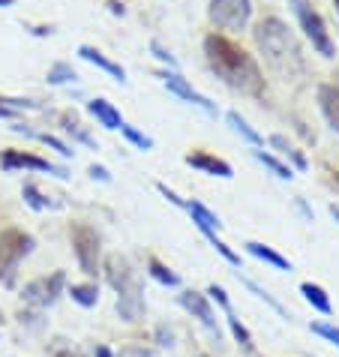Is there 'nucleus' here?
<instances>
[{
	"instance_id": "6ab92c4d",
	"label": "nucleus",
	"mask_w": 339,
	"mask_h": 357,
	"mask_svg": "<svg viewBox=\"0 0 339 357\" xmlns=\"http://www.w3.org/2000/svg\"><path fill=\"white\" fill-rule=\"evenodd\" d=\"M225 324H228V331H232V336H234V342L241 345V349L246 351V354H255V342H253V333H249V327L237 319L234 315V310H225Z\"/></svg>"
},
{
	"instance_id": "b1692460",
	"label": "nucleus",
	"mask_w": 339,
	"mask_h": 357,
	"mask_svg": "<svg viewBox=\"0 0 339 357\" xmlns=\"http://www.w3.org/2000/svg\"><path fill=\"white\" fill-rule=\"evenodd\" d=\"M253 156H255V160L262 162V165H264V168H267V172H271V174H276L279 181H292V177H294L292 165H288V162H282V160H276L273 153H267V151H255Z\"/></svg>"
},
{
	"instance_id": "a18cd8bd",
	"label": "nucleus",
	"mask_w": 339,
	"mask_h": 357,
	"mask_svg": "<svg viewBox=\"0 0 339 357\" xmlns=\"http://www.w3.org/2000/svg\"><path fill=\"white\" fill-rule=\"evenodd\" d=\"M333 9H336V18H339V0H333Z\"/></svg>"
},
{
	"instance_id": "5701e85b",
	"label": "nucleus",
	"mask_w": 339,
	"mask_h": 357,
	"mask_svg": "<svg viewBox=\"0 0 339 357\" xmlns=\"http://www.w3.org/2000/svg\"><path fill=\"white\" fill-rule=\"evenodd\" d=\"M198 228V231H202L204 237H207V243H211L213 246V250L219 252V255H223V259L228 261V264H232V267H241V255H237L234 250H232V246H228L225 241H219V234L213 231V228H207V225H195Z\"/></svg>"
},
{
	"instance_id": "393cba45",
	"label": "nucleus",
	"mask_w": 339,
	"mask_h": 357,
	"mask_svg": "<svg viewBox=\"0 0 339 357\" xmlns=\"http://www.w3.org/2000/svg\"><path fill=\"white\" fill-rule=\"evenodd\" d=\"M22 198H24V204H27V207H33V211H48V207H54V202L39 192V186H36V183H24Z\"/></svg>"
},
{
	"instance_id": "c756f323",
	"label": "nucleus",
	"mask_w": 339,
	"mask_h": 357,
	"mask_svg": "<svg viewBox=\"0 0 339 357\" xmlns=\"http://www.w3.org/2000/svg\"><path fill=\"white\" fill-rule=\"evenodd\" d=\"M31 135H33V138H39V142H43V144H48V147H52V151H57L61 156H66V160H69V156H73V147L63 144L57 135H48V132H31Z\"/></svg>"
},
{
	"instance_id": "e433bc0d",
	"label": "nucleus",
	"mask_w": 339,
	"mask_h": 357,
	"mask_svg": "<svg viewBox=\"0 0 339 357\" xmlns=\"http://www.w3.org/2000/svg\"><path fill=\"white\" fill-rule=\"evenodd\" d=\"M87 174H91L93 177V181H103V183H112V174H108V168L105 165H91V168H87Z\"/></svg>"
},
{
	"instance_id": "4be33fe9",
	"label": "nucleus",
	"mask_w": 339,
	"mask_h": 357,
	"mask_svg": "<svg viewBox=\"0 0 339 357\" xmlns=\"http://www.w3.org/2000/svg\"><path fill=\"white\" fill-rule=\"evenodd\" d=\"M225 117H228V123H232V130H234L237 135H241V138H243V142H249V144H253V147H262V144H264V138H262V132H255V130H253V126H249V121H246V117H243L241 112H228Z\"/></svg>"
},
{
	"instance_id": "f257e3e1",
	"label": "nucleus",
	"mask_w": 339,
	"mask_h": 357,
	"mask_svg": "<svg viewBox=\"0 0 339 357\" xmlns=\"http://www.w3.org/2000/svg\"><path fill=\"white\" fill-rule=\"evenodd\" d=\"M204 61L211 73L232 91H241L246 96H262L264 93V73L253 54L241 48L234 39L223 33H207L204 36Z\"/></svg>"
},
{
	"instance_id": "0eeeda50",
	"label": "nucleus",
	"mask_w": 339,
	"mask_h": 357,
	"mask_svg": "<svg viewBox=\"0 0 339 357\" xmlns=\"http://www.w3.org/2000/svg\"><path fill=\"white\" fill-rule=\"evenodd\" d=\"M207 18L223 31L237 33L253 18V0H211L207 3Z\"/></svg>"
},
{
	"instance_id": "a211bd4d",
	"label": "nucleus",
	"mask_w": 339,
	"mask_h": 357,
	"mask_svg": "<svg viewBox=\"0 0 339 357\" xmlns=\"http://www.w3.org/2000/svg\"><path fill=\"white\" fill-rule=\"evenodd\" d=\"M66 294L73 297V303L78 306H84V310H93V306L99 303V285L93 280H87V282H73V285H66Z\"/></svg>"
},
{
	"instance_id": "79ce46f5",
	"label": "nucleus",
	"mask_w": 339,
	"mask_h": 357,
	"mask_svg": "<svg viewBox=\"0 0 339 357\" xmlns=\"http://www.w3.org/2000/svg\"><path fill=\"white\" fill-rule=\"evenodd\" d=\"M33 33L36 36H48V33H52V27H33Z\"/></svg>"
},
{
	"instance_id": "72a5a7b5",
	"label": "nucleus",
	"mask_w": 339,
	"mask_h": 357,
	"mask_svg": "<svg viewBox=\"0 0 339 357\" xmlns=\"http://www.w3.org/2000/svg\"><path fill=\"white\" fill-rule=\"evenodd\" d=\"M151 52L159 57V61H163V63H168V69H177V61H174V54L172 52H168V48L163 45V43H159V39H153V43H151Z\"/></svg>"
},
{
	"instance_id": "6e6552de",
	"label": "nucleus",
	"mask_w": 339,
	"mask_h": 357,
	"mask_svg": "<svg viewBox=\"0 0 339 357\" xmlns=\"http://www.w3.org/2000/svg\"><path fill=\"white\" fill-rule=\"evenodd\" d=\"M66 291V273L63 271H54L52 276H39V280H31L22 289V297L27 306L33 310H48V306L57 303V297Z\"/></svg>"
},
{
	"instance_id": "aec40b11",
	"label": "nucleus",
	"mask_w": 339,
	"mask_h": 357,
	"mask_svg": "<svg viewBox=\"0 0 339 357\" xmlns=\"http://www.w3.org/2000/svg\"><path fill=\"white\" fill-rule=\"evenodd\" d=\"M183 211L193 216L195 225H207V228H213V231H219V228H223V220H219V216L211 211V207H204L202 202H195V198H189Z\"/></svg>"
},
{
	"instance_id": "a878e982",
	"label": "nucleus",
	"mask_w": 339,
	"mask_h": 357,
	"mask_svg": "<svg viewBox=\"0 0 339 357\" xmlns=\"http://www.w3.org/2000/svg\"><path fill=\"white\" fill-rule=\"evenodd\" d=\"M48 82L52 84H75L78 82V73L69 63H54L52 69H48Z\"/></svg>"
},
{
	"instance_id": "49530a36",
	"label": "nucleus",
	"mask_w": 339,
	"mask_h": 357,
	"mask_svg": "<svg viewBox=\"0 0 339 357\" xmlns=\"http://www.w3.org/2000/svg\"><path fill=\"white\" fill-rule=\"evenodd\" d=\"M195 357H211V354H195Z\"/></svg>"
},
{
	"instance_id": "9d476101",
	"label": "nucleus",
	"mask_w": 339,
	"mask_h": 357,
	"mask_svg": "<svg viewBox=\"0 0 339 357\" xmlns=\"http://www.w3.org/2000/svg\"><path fill=\"white\" fill-rule=\"evenodd\" d=\"M0 165H3L6 172H15V168H27V172H48V174H57V177H63V181L69 177L63 165H54V162L43 160V156L24 153V151H3V153H0Z\"/></svg>"
},
{
	"instance_id": "c9c22d12",
	"label": "nucleus",
	"mask_w": 339,
	"mask_h": 357,
	"mask_svg": "<svg viewBox=\"0 0 339 357\" xmlns=\"http://www.w3.org/2000/svg\"><path fill=\"white\" fill-rule=\"evenodd\" d=\"M117 357H156V354L151 349H144V345H126V349Z\"/></svg>"
},
{
	"instance_id": "412c9836",
	"label": "nucleus",
	"mask_w": 339,
	"mask_h": 357,
	"mask_svg": "<svg viewBox=\"0 0 339 357\" xmlns=\"http://www.w3.org/2000/svg\"><path fill=\"white\" fill-rule=\"evenodd\" d=\"M147 273H151V280H156L159 285H165V289H177V285H181V276H177L168 264L159 261L156 255L147 259Z\"/></svg>"
},
{
	"instance_id": "2eb2a0df",
	"label": "nucleus",
	"mask_w": 339,
	"mask_h": 357,
	"mask_svg": "<svg viewBox=\"0 0 339 357\" xmlns=\"http://www.w3.org/2000/svg\"><path fill=\"white\" fill-rule=\"evenodd\" d=\"M246 252L253 255V259H258V261L276 267V271H292V261H288L282 252H276L273 246L262 243V241H246Z\"/></svg>"
},
{
	"instance_id": "39448f33",
	"label": "nucleus",
	"mask_w": 339,
	"mask_h": 357,
	"mask_svg": "<svg viewBox=\"0 0 339 357\" xmlns=\"http://www.w3.org/2000/svg\"><path fill=\"white\" fill-rule=\"evenodd\" d=\"M69 241H73V252L82 273L87 280H96L103 273V237H99V231L87 222H73L69 225Z\"/></svg>"
},
{
	"instance_id": "20e7f679",
	"label": "nucleus",
	"mask_w": 339,
	"mask_h": 357,
	"mask_svg": "<svg viewBox=\"0 0 339 357\" xmlns=\"http://www.w3.org/2000/svg\"><path fill=\"white\" fill-rule=\"evenodd\" d=\"M36 250V237L24 228L9 225L0 231V285L13 289L18 280V267Z\"/></svg>"
},
{
	"instance_id": "f704fd0d",
	"label": "nucleus",
	"mask_w": 339,
	"mask_h": 357,
	"mask_svg": "<svg viewBox=\"0 0 339 357\" xmlns=\"http://www.w3.org/2000/svg\"><path fill=\"white\" fill-rule=\"evenodd\" d=\"M156 190H159V195H165V198H168V202H172L174 207H186V198H181V195H177L174 190H168V186H165L163 181L156 183Z\"/></svg>"
},
{
	"instance_id": "ddd939ff",
	"label": "nucleus",
	"mask_w": 339,
	"mask_h": 357,
	"mask_svg": "<svg viewBox=\"0 0 339 357\" xmlns=\"http://www.w3.org/2000/svg\"><path fill=\"white\" fill-rule=\"evenodd\" d=\"M78 57L82 61H87V63H93V66H99L103 73H108L114 78V82H126V69L121 66V63H114V61H108V57L99 52V48H93V45H78Z\"/></svg>"
},
{
	"instance_id": "bb28decb",
	"label": "nucleus",
	"mask_w": 339,
	"mask_h": 357,
	"mask_svg": "<svg viewBox=\"0 0 339 357\" xmlns=\"http://www.w3.org/2000/svg\"><path fill=\"white\" fill-rule=\"evenodd\" d=\"M243 285H246V289H249V291H253L255 297H262V301H264L267 306H271V310H273V312L279 315V319H288V312H285V306H282V303H279V301H276V297H273L271 291H264V289H262V285H255L253 280H243Z\"/></svg>"
},
{
	"instance_id": "1a4fd4ad",
	"label": "nucleus",
	"mask_w": 339,
	"mask_h": 357,
	"mask_svg": "<svg viewBox=\"0 0 339 357\" xmlns=\"http://www.w3.org/2000/svg\"><path fill=\"white\" fill-rule=\"evenodd\" d=\"M159 78H163V84L168 87V93H174V96H181V99H186L189 105H198L204 114H211V117H216L219 114V108H216V102H211L204 93H198L193 84L186 82V78L177 73V69H163L159 73Z\"/></svg>"
},
{
	"instance_id": "4468645a",
	"label": "nucleus",
	"mask_w": 339,
	"mask_h": 357,
	"mask_svg": "<svg viewBox=\"0 0 339 357\" xmlns=\"http://www.w3.org/2000/svg\"><path fill=\"white\" fill-rule=\"evenodd\" d=\"M318 105H322V114L327 117L331 130L339 135V87L336 84H318Z\"/></svg>"
},
{
	"instance_id": "c85d7f7f",
	"label": "nucleus",
	"mask_w": 339,
	"mask_h": 357,
	"mask_svg": "<svg viewBox=\"0 0 339 357\" xmlns=\"http://www.w3.org/2000/svg\"><path fill=\"white\" fill-rule=\"evenodd\" d=\"M66 126H63V130L69 132V135H73L75 138V142H82V144H87V147H96V142H93V138H91V132H87L84 130V126L82 123H78L75 121V117H66V121H63Z\"/></svg>"
},
{
	"instance_id": "58836bf2",
	"label": "nucleus",
	"mask_w": 339,
	"mask_h": 357,
	"mask_svg": "<svg viewBox=\"0 0 339 357\" xmlns=\"http://www.w3.org/2000/svg\"><path fill=\"white\" fill-rule=\"evenodd\" d=\"M13 117V108H9V96H0V121Z\"/></svg>"
},
{
	"instance_id": "473e14b6",
	"label": "nucleus",
	"mask_w": 339,
	"mask_h": 357,
	"mask_svg": "<svg viewBox=\"0 0 339 357\" xmlns=\"http://www.w3.org/2000/svg\"><path fill=\"white\" fill-rule=\"evenodd\" d=\"M153 340H156V345H163V349H172V345H174V331L168 324H156Z\"/></svg>"
},
{
	"instance_id": "423d86ee",
	"label": "nucleus",
	"mask_w": 339,
	"mask_h": 357,
	"mask_svg": "<svg viewBox=\"0 0 339 357\" xmlns=\"http://www.w3.org/2000/svg\"><path fill=\"white\" fill-rule=\"evenodd\" d=\"M294 9V15H297V24H301V31L303 36L312 43V48L322 57H333L336 54V48H333V39H331V31H327V24H324V18L322 13L312 6V0H288Z\"/></svg>"
},
{
	"instance_id": "c03bdc74",
	"label": "nucleus",
	"mask_w": 339,
	"mask_h": 357,
	"mask_svg": "<svg viewBox=\"0 0 339 357\" xmlns=\"http://www.w3.org/2000/svg\"><path fill=\"white\" fill-rule=\"evenodd\" d=\"M0 6H3V9H6V6H13V0H0Z\"/></svg>"
},
{
	"instance_id": "4c0bfd02",
	"label": "nucleus",
	"mask_w": 339,
	"mask_h": 357,
	"mask_svg": "<svg viewBox=\"0 0 339 357\" xmlns=\"http://www.w3.org/2000/svg\"><path fill=\"white\" fill-rule=\"evenodd\" d=\"M285 160H292V162H294L297 168H306V156H303L301 151H297V147H292V151L285 153Z\"/></svg>"
},
{
	"instance_id": "7ed1b4c3",
	"label": "nucleus",
	"mask_w": 339,
	"mask_h": 357,
	"mask_svg": "<svg viewBox=\"0 0 339 357\" xmlns=\"http://www.w3.org/2000/svg\"><path fill=\"white\" fill-rule=\"evenodd\" d=\"M103 273L105 282L117 291V315L126 324H138L144 319V285L133 261L121 252H112L103 261Z\"/></svg>"
},
{
	"instance_id": "f03ea898",
	"label": "nucleus",
	"mask_w": 339,
	"mask_h": 357,
	"mask_svg": "<svg viewBox=\"0 0 339 357\" xmlns=\"http://www.w3.org/2000/svg\"><path fill=\"white\" fill-rule=\"evenodd\" d=\"M253 36H255L258 52L264 54V63L271 66L279 78H294L303 73L301 45H297L292 27H288L282 18H276V15L262 18V22L255 24Z\"/></svg>"
},
{
	"instance_id": "37998d69",
	"label": "nucleus",
	"mask_w": 339,
	"mask_h": 357,
	"mask_svg": "<svg viewBox=\"0 0 339 357\" xmlns=\"http://www.w3.org/2000/svg\"><path fill=\"white\" fill-rule=\"evenodd\" d=\"M331 216H333V220L339 222V204H331Z\"/></svg>"
},
{
	"instance_id": "dca6fc26",
	"label": "nucleus",
	"mask_w": 339,
	"mask_h": 357,
	"mask_svg": "<svg viewBox=\"0 0 339 357\" xmlns=\"http://www.w3.org/2000/svg\"><path fill=\"white\" fill-rule=\"evenodd\" d=\"M87 112H91L96 121L105 126V130H121V126H123L121 112H117L108 99H91V102H87Z\"/></svg>"
},
{
	"instance_id": "cd10ccee",
	"label": "nucleus",
	"mask_w": 339,
	"mask_h": 357,
	"mask_svg": "<svg viewBox=\"0 0 339 357\" xmlns=\"http://www.w3.org/2000/svg\"><path fill=\"white\" fill-rule=\"evenodd\" d=\"M121 132H123V138H126L129 144H135V147H138V151H151V147H153V138H151V135H144V132H138L135 126L123 123V126H121Z\"/></svg>"
},
{
	"instance_id": "a19ab883",
	"label": "nucleus",
	"mask_w": 339,
	"mask_h": 357,
	"mask_svg": "<svg viewBox=\"0 0 339 357\" xmlns=\"http://www.w3.org/2000/svg\"><path fill=\"white\" fill-rule=\"evenodd\" d=\"M108 9H112V13H114V15H123V13H126V9H123V3H121V0H108Z\"/></svg>"
},
{
	"instance_id": "2f4dec72",
	"label": "nucleus",
	"mask_w": 339,
	"mask_h": 357,
	"mask_svg": "<svg viewBox=\"0 0 339 357\" xmlns=\"http://www.w3.org/2000/svg\"><path fill=\"white\" fill-rule=\"evenodd\" d=\"M207 301H216V306H219V310H232V301H228V291L223 289V285H207Z\"/></svg>"
},
{
	"instance_id": "ea45409f",
	"label": "nucleus",
	"mask_w": 339,
	"mask_h": 357,
	"mask_svg": "<svg viewBox=\"0 0 339 357\" xmlns=\"http://www.w3.org/2000/svg\"><path fill=\"white\" fill-rule=\"evenodd\" d=\"M93 357H117V354L108 349V345H96V349H93Z\"/></svg>"
},
{
	"instance_id": "f8f14e48",
	"label": "nucleus",
	"mask_w": 339,
	"mask_h": 357,
	"mask_svg": "<svg viewBox=\"0 0 339 357\" xmlns=\"http://www.w3.org/2000/svg\"><path fill=\"white\" fill-rule=\"evenodd\" d=\"M183 162L189 168H195V172H204V174H211V177H223V181H232V177H234V168L228 165L225 160H219V156H213V153H204V151L186 153Z\"/></svg>"
},
{
	"instance_id": "f3484780",
	"label": "nucleus",
	"mask_w": 339,
	"mask_h": 357,
	"mask_svg": "<svg viewBox=\"0 0 339 357\" xmlns=\"http://www.w3.org/2000/svg\"><path fill=\"white\" fill-rule=\"evenodd\" d=\"M301 294H303V301L312 306L315 312H322V315H333V303H331V294H327L318 282H301Z\"/></svg>"
},
{
	"instance_id": "9b49d317",
	"label": "nucleus",
	"mask_w": 339,
	"mask_h": 357,
	"mask_svg": "<svg viewBox=\"0 0 339 357\" xmlns=\"http://www.w3.org/2000/svg\"><path fill=\"white\" fill-rule=\"evenodd\" d=\"M177 303H181L183 310L193 315V319H198V324H204L211 333H216V336L223 333V331H219L213 306H211V301H207V294L195 291V289H186V291H181V297H177Z\"/></svg>"
},
{
	"instance_id": "7c9ffc66",
	"label": "nucleus",
	"mask_w": 339,
	"mask_h": 357,
	"mask_svg": "<svg viewBox=\"0 0 339 357\" xmlns=\"http://www.w3.org/2000/svg\"><path fill=\"white\" fill-rule=\"evenodd\" d=\"M48 357H84V354L78 351L73 342H66V340H54L52 345H48Z\"/></svg>"
}]
</instances>
